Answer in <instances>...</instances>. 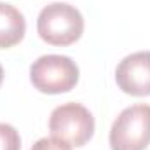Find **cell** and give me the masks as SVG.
I'll return each instance as SVG.
<instances>
[{"mask_svg": "<svg viewBox=\"0 0 150 150\" xmlns=\"http://www.w3.org/2000/svg\"><path fill=\"white\" fill-rule=\"evenodd\" d=\"M37 32L38 37L51 45H72L84 33V18L75 5L52 2L38 12Z\"/></svg>", "mask_w": 150, "mask_h": 150, "instance_id": "6da1fadb", "label": "cell"}, {"mask_svg": "<svg viewBox=\"0 0 150 150\" xmlns=\"http://www.w3.org/2000/svg\"><path fill=\"white\" fill-rule=\"evenodd\" d=\"M33 87L45 94L72 91L79 82V67L72 58L63 54H44L30 67Z\"/></svg>", "mask_w": 150, "mask_h": 150, "instance_id": "7a4b0ae2", "label": "cell"}, {"mask_svg": "<svg viewBox=\"0 0 150 150\" xmlns=\"http://www.w3.org/2000/svg\"><path fill=\"white\" fill-rule=\"evenodd\" d=\"M112 150H145L150 145V105L138 103L117 115L108 134Z\"/></svg>", "mask_w": 150, "mask_h": 150, "instance_id": "3957f363", "label": "cell"}, {"mask_svg": "<svg viewBox=\"0 0 150 150\" xmlns=\"http://www.w3.org/2000/svg\"><path fill=\"white\" fill-rule=\"evenodd\" d=\"M49 131L72 147H84L94 134V117L80 103H63L51 112Z\"/></svg>", "mask_w": 150, "mask_h": 150, "instance_id": "277c9868", "label": "cell"}, {"mask_svg": "<svg viewBox=\"0 0 150 150\" xmlns=\"http://www.w3.org/2000/svg\"><path fill=\"white\" fill-rule=\"evenodd\" d=\"M119 89L131 96H150V51L126 56L115 68Z\"/></svg>", "mask_w": 150, "mask_h": 150, "instance_id": "5b68a950", "label": "cell"}, {"mask_svg": "<svg viewBox=\"0 0 150 150\" xmlns=\"http://www.w3.org/2000/svg\"><path fill=\"white\" fill-rule=\"evenodd\" d=\"M26 33V21L19 9L0 2V49H9L19 44Z\"/></svg>", "mask_w": 150, "mask_h": 150, "instance_id": "8992f818", "label": "cell"}, {"mask_svg": "<svg viewBox=\"0 0 150 150\" xmlns=\"http://www.w3.org/2000/svg\"><path fill=\"white\" fill-rule=\"evenodd\" d=\"M0 150H21V138L14 126L0 122Z\"/></svg>", "mask_w": 150, "mask_h": 150, "instance_id": "52a82bcc", "label": "cell"}, {"mask_svg": "<svg viewBox=\"0 0 150 150\" xmlns=\"http://www.w3.org/2000/svg\"><path fill=\"white\" fill-rule=\"evenodd\" d=\"M30 150H72V145L59 140V138H56V136H51V138L37 140Z\"/></svg>", "mask_w": 150, "mask_h": 150, "instance_id": "ba28073f", "label": "cell"}, {"mask_svg": "<svg viewBox=\"0 0 150 150\" xmlns=\"http://www.w3.org/2000/svg\"><path fill=\"white\" fill-rule=\"evenodd\" d=\"M2 82H4V68L0 65V86H2Z\"/></svg>", "mask_w": 150, "mask_h": 150, "instance_id": "9c48e42d", "label": "cell"}]
</instances>
